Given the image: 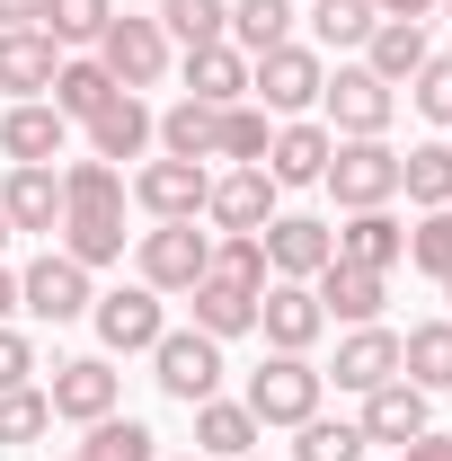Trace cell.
<instances>
[{
	"instance_id": "obj_19",
	"label": "cell",
	"mask_w": 452,
	"mask_h": 461,
	"mask_svg": "<svg viewBox=\"0 0 452 461\" xmlns=\"http://www.w3.org/2000/svg\"><path fill=\"white\" fill-rule=\"evenodd\" d=\"M311 293H320V311H329V320H346V329H373V320H382V302H391V276L329 258V267L311 276Z\"/></svg>"
},
{
	"instance_id": "obj_55",
	"label": "cell",
	"mask_w": 452,
	"mask_h": 461,
	"mask_svg": "<svg viewBox=\"0 0 452 461\" xmlns=\"http://www.w3.org/2000/svg\"><path fill=\"white\" fill-rule=\"evenodd\" d=\"M62 461H80V453H62Z\"/></svg>"
},
{
	"instance_id": "obj_27",
	"label": "cell",
	"mask_w": 452,
	"mask_h": 461,
	"mask_svg": "<svg viewBox=\"0 0 452 461\" xmlns=\"http://www.w3.org/2000/svg\"><path fill=\"white\" fill-rule=\"evenodd\" d=\"M0 213H9V230H45L54 240L62 230V169H9Z\"/></svg>"
},
{
	"instance_id": "obj_31",
	"label": "cell",
	"mask_w": 452,
	"mask_h": 461,
	"mask_svg": "<svg viewBox=\"0 0 452 461\" xmlns=\"http://www.w3.org/2000/svg\"><path fill=\"white\" fill-rule=\"evenodd\" d=\"M62 258H80L89 276L98 267H124V213H62Z\"/></svg>"
},
{
	"instance_id": "obj_52",
	"label": "cell",
	"mask_w": 452,
	"mask_h": 461,
	"mask_svg": "<svg viewBox=\"0 0 452 461\" xmlns=\"http://www.w3.org/2000/svg\"><path fill=\"white\" fill-rule=\"evenodd\" d=\"M169 461H204V453H169Z\"/></svg>"
},
{
	"instance_id": "obj_9",
	"label": "cell",
	"mask_w": 452,
	"mask_h": 461,
	"mask_svg": "<svg viewBox=\"0 0 452 461\" xmlns=\"http://www.w3.org/2000/svg\"><path fill=\"white\" fill-rule=\"evenodd\" d=\"M160 302H169V293H151L142 276H133V285H115V293H98V302H89L98 346H107V355H151L160 329H169V311H160Z\"/></svg>"
},
{
	"instance_id": "obj_50",
	"label": "cell",
	"mask_w": 452,
	"mask_h": 461,
	"mask_svg": "<svg viewBox=\"0 0 452 461\" xmlns=\"http://www.w3.org/2000/svg\"><path fill=\"white\" fill-rule=\"evenodd\" d=\"M9 240H18V230H9V213H0V249H9Z\"/></svg>"
},
{
	"instance_id": "obj_40",
	"label": "cell",
	"mask_w": 452,
	"mask_h": 461,
	"mask_svg": "<svg viewBox=\"0 0 452 461\" xmlns=\"http://www.w3.org/2000/svg\"><path fill=\"white\" fill-rule=\"evenodd\" d=\"M213 276H222V285L267 293V285H276V267H267V240H258V230H213Z\"/></svg>"
},
{
	"instance_id": "obj_16",
	"label": "cell",
	"mask_w": 452,
	"mask_h": 461,
	"mask_svg": "<svg viewBox=\"0 0 452 461\" xmlns=\"http://www.w3.org/2000/svg\"><path fill=\"white\" fill-rule=\"evenodd\" d=\"M80 133H89V160H115V169H124V160H142V151L160 142V115L142 107L133 89H115V98H107L98 115H89Z\"/></svg>"
},
{
	"instance_id": "obj_39",
	"label": "cell",
	"mask_w": 452,
	"mask_h": 461,
	"mask_svg": "<svg viewBox=\"0 0 452 461\" xmlns=\"http://www.w3.org/2000/svg\"><path fill=\"white\" fill-rule=\"evenodd\" d=\"M80 461H160V435H151L142 417H124V408H115V417H98V426H89Z\"/></svg>"
},
{
	"instance_id": "obj_33",
	"label": "cell",
	"mask_w": 452,
	"mask_h": 461,
	"mask_svg": "<svg viewBox=\"0 0 452 461\" xmlns=\"http://www.w3.org/2000/svg\"><path fill=\"white\" fill-rule=\"evenodd\" d=\"M151 18H160V36L186 45V54L195 45H231V0H160Z\"/></svg>"
},
{
	"instance_id": "obj_47",
	"label": "cell",
	"mask_w": 452,
	"mask_h": 461,
	"mask_svg": "<svg viewBox=\"0 0 452 461\" xmlns=\"http://www.w3.org/2000/svg\"><path fill=\"white\" fill-rule=\"evenodd\" d=\"M54 0H0V27H45Z\"/></svg>"
},
{
	"instance_id": "obj_22",
	"label": "cell",
	"mask_w": 452,
	"mask_h": 461,
	"mask_svg": "<svg viewBox=\"0 0 452 461\" xmlns=\"http://www.w3.org/2000/svg\"><path fill=\"white\" fill-rule=\"evenodd\" d=\"M338 258H346V267H373V276H391V267H408V222H399L391 204H373V213H346Z\"/></svg>"
},
{
	"instance_id": "obj_2",
	"label": "cell",
	"mask_w": 452,
	"mask_h": 461,
	"mask_svg": "<svg viewBox=\"0 0 452 461\" xmlns=\"http://www.w3.org/2000/svg\"><path fill=\"white\" fill-rule=\"evenodd\" d=\"M320 186L338 195V213H373V204H399V151L391 133H364V142H338Z\"/></svg>"
},
{
	"instance_id": "obj_42",
	"label": "cell",
	"mask_w": 452,
	"mask_h": 461,
	"mask_svg": "<svg viewBox=\"0 0 452 461\" xmlns=\"http://www.w3.org/2000/svg\"><path fill=\"white\" fill-rule=\"evenodd\" d=\"M408 267H417V276H435V285L452 276V204L408 222Z\"/></svg>"
},
{
	"instance_id": "obj_37",
	"label": "cell",
	"mask_w": 452,
	"mask_h": 461,
	"mask_svg": "<svg viewBox=\"0 0 452 461\" xmlns=\"http://www.w3.org/2000/svg\"><path fill=\"white\" fill-rule=\"evenodd\" d=\"M373 27H382L373 0H311V36H320V54H364Z\"/></svg>"
},
{
	"instance_id": "obj_35",
	"label": "cell",
	"mask_w": 452,
	"mask_h": 461,
	"mask_svg": "<svg viewBox=\"0 0 452 461\" xmlns=\"http://www.w3.org/2000/svg\"><path fill=\"white\" fill-rule=\"evenodd\" d=\"M213 133H222V107H204V98L160 107V151L169 160H213Z\"/></svg>"
},
{
	"instance_id": "obj_8",
	"label": "cell",
	"mask_w": 452,
	"mask_h": 461,
	"mask_svg": "<svg viewBox=\"0 0 452 461\" xmlns=\"http://www.w3.org/2000/svg\"><path fill=\"white\" fill-rule=\"evenodd\" d=\"M133 186V204L151 213V222H204V195H213V160H142V169L124 177Z\"/></svg>"
},
{
	"instance_id": "obj_29",
	"label": "cell",
	"mask_w": 452,
	"mask_h": 461,
	"mask_svg": "<svg viewBox=\"0 0 452 461\" xmlns=\"http://www.w3.org/2000/svg\"><path fill=\"white\" fill-rule=\"evenodd\" d=\"M124 169L115 160H62V213H124Z\"/></svg>"
},
{
	"instance_id": "obj_28",
	"label": "cell",
	"mask_w": 452,
	"mask_h": 461,
	"mask_svg": "<svg viewBox=\"0 0 452 461\" xmlns=\"http://www.w3.org/2000/svg\"><path fill=\"white\" fill-rule=\"evenodd\" d=\"M399 382H417L426 400L452 391V320H417V329L399 338Z\"/></svg>"
},
{
	"instance_id": "obj_10",
	"label": "cell",
	"mask_w": 452,
	"mask_h": 461,
	"mask_svg": "<svg viewBox=\"0 0 452 461\" xmlns=\"http://www.w3.org/2000/svg\"><path fill=\"white\" fill-rule=\"evenodd\" d=\"M89 267L80 258H62V249H45L27 276H18V311L27 320H45V329H71V320H89Z\"/></svg>"
},
{
	"instance_id": "obj_1",
	"label": "cell",
	"mask_w": 452,
	"mask_h": 461,
	"mask_svg": "<svg viewBox=\"0 0 452 461\" xmlns=\"http://www.w3.org/2000/svg\"><path fill=\"white\" fill-rule=\"evenodd\" d=\"M320 400H329L320 364H311V355H276V346H267V364H258L249 391H240V408H249L258 426H302V417H320Z\"/></svg>"
},
{
	"instance_id": "obj_25",
	"label": "cell",
	"mask_w": 452,
	"mask_h": 461,
	"mask_svg": "<svg viewBox=\"0 0 452 461\" xmlns=\"http://www.w3.org/2000/svg\"><path fill=\"white\" fill-rule=\"evenodd\" d=\"M426 54H435V45H426V18H382V27L364 36V71H373V80H391V89H408Z\"/></svg>"
},
{
	"instance_id": "obj_45",
	"label": "cell",
	"mask_w": 452,
	"mask_h": 461,
	"mask_svg": "<svg viewBox=\"0 0 452 461\" xmlns=\"http://www.w3.org/2000/svg\"><path fill=\"white\" fill-rule=\"evenodd\" d=\"M27 382H36V338L0 320V391H27Z\"/></svg>"
},
{
	"instance_id": "obj_49",
	"label": "cell",
	"mask_w": 452,
	"mask_h": 461,
	"mask_svg": "<svg viewBox=\"0 0 452 461\" xmlns=\"http://www.w3.org/2000/svg\"><path fill=\"white\" fill-rule=\"evenodd\" d=\"M9 311H18V276L0 267V320H9Z\"/></svg>"
},
{
	"instance_id": "obj_20",
	"label": "cell",
	"mask_w": 452,
	"mask_h": 461,
	"mask_svg": "<svg viewBox=\"0 0 452 461\" xmlns=\"http://www.w3.org/2000/svg\"><path fill=\"white\" fill-rule=\"evenodd\" d=\"M364 444H417L426 426H435V400L417 391V382H382V391H364Z\"/></svg>"
},
{
	"instance_id": "obj_30",
	"label": "cell",
	"mask_w": 452,
	"mask_h": 461,
	"mask_svg": "<svg viewBox=\"0 0 452 461\" xmlns=\"http://www.w3.org/2000/svg\"><path fill=\"white\" fill-rule=\"evenodd\" d=\"M399 195H408L417 213H444V204H452V142H417V151H399Z\"/></svg>"
},
{
	"instance_id": "obj_44",
	"label": "cell",
	"mask_w": 452,
	"mask_h": 461,
	"mask_svg": "<svg viewBox=\"0 0 452 461\" xmlns=\"http://www.w3.org/2000/svg\"><path fill=\"white\" fill-rule=\"evenodd\" d=\"M408 98H417V115H426V124H444V133H452V54H426V62H417Z\"/></svg>"
},
{
	"instance_id": "obj_21",
	"label": "cell",
	"mask_w": 452,
	"mask_h": 461,
	"mask_svg": "<svg viewBox=\"0 0 452 461\" xmlns=\"http://www.w3.org/2000/svg\"><path fill=\"white\" fill-rule=\"evenodd\" d=\"M54 71H62V45L45 27H0V89L9 98H45Z\"/></svg>"
},
{
	"instance_id": "obj_51",
	"label": "cell",
	"mask_w": 452,
	"mask_h": 461,
	"mask_svg": "<svg viewBox=\"0 0 452 461\" xmlns=\"http://www.w3.org/2000/svg\"><path fill=\"white\" fill-rule=\"evenodd\" d=\"M444 320H452V276H444Z\"/></svg>"
},
{
	"instance_id": "obj_54",
	"label": "cell",
	"mask_w": 452,
	"mask_h": 461,
	"mask_svg": "<svg viewBox=\"0 0 452 461\" xmlns=\"http://www.w3.org/2000/svg\"><path fill=\"white\" fill-rule=\"evenodd\" d=\"M444 18H452V0H444Z\"/></svg>"
},
{
	"instance_id": "obj_18",
	"label": "cell",
	"mask_w": 452,
	"mask_h": 461,
	"mask_svg": "<svg viewBox=\"0 0 452 461\" xmlns=\"http://www.w3.org/2000/svg\"><path fill=\"white\" fill-rule=\"evenodd\" d=\"M276 177L267 169H213V195H204V222L213 230H267L276 222Z\"/></svg>"
},
{
	"instance_id": "obj_53",
	"label": "cell",
	"mask_w": 452,
	"mask_h": 461,
	"mask_svg": "<svg viewBox=\"0 0 452 461\" xmlns=\"http://www.w3.org/2000/svg\"><path fill=\"white\" fill-rule=\"evenodd\" d=\"M249 461H276V453H249Z\"/></svg>"
},
{
	"instance_id": "obj_17",
	"label": "cell",
	"mask_w": 452,
	"mask_h": 461,
	"mask_svg": "<svg viewBox=\"0 0 452 461\" xmlns=\"http://www.w3.org/2000/svg\"><path fill=\"white\" fill-rule=\"evenodd\" d=\"M329 151H338V133L320 124V115H284L276 142H267V160L258 169L276 177V186H320V169H329Z\"/></svg>"
},
{
	"instance_id": "obj_5",
	"label": "cell",
	"mask_w": 452,
	"mask_h": 461,
	"mask_svg": "<svg viewBox=\"0 0 452 461\" xmlns=\"http://www.w3.org/2000/svg\"><path fill=\"white\" fill-rule=\"evenodd\" d=\"M222 338H204V329H160V346H151V382H160V400L195 408L222 391Z\"/></svg>"
},
{
	"instance_id": "obj_3",
	"label": "cell",
	"mask_w": 452,
	"mask_h": 461,
	"mask_svg": "<svg viewBox=\"0 0 452 461\" xmlns=\"http://www.w3.org/2000/svg\"><path fill=\"white\" fill-rule=\"evenodd\" d=\"M320 89H329V54H320V45H276V54L249 62V98L276 115V124L284 115H311Z\"/></svg>"
},
{
	"instance_id": "obj_41",
	"label": "cell",
	"mask_w": 452,
	"mask_h": 461,
	"mask_svg": "<svg viewBox=\"0 0 452 461\" xmlns=\"http://www.w3.org/2000/svg\"><path fill=\"white\" fill-rule=\"evenodd\" d=\"M107 18H115V0H54V9H45V36H54L62 54H80V45L107 36Z\"/></svg>"
},
{
	"instance_id": "obj_46",
	"label": "cell",
	"mask_w": 452,
	"mask_h": 461,
	"mask_svg": "<svg viewBox=\"0 0 452 461\" xmlns=\"http://www.w3.org/2000/svg\"><path fill=\"white\" fill-rule=\"evenodd\" d=\"M399 461H452V435H435V426H426L417 444H399Z\"/></svg>"
},
{
	"instance_id": "obj_24",
	"label": "cell",
	"mask_w": 452,
	"mask_h": 461,
	"mask_svg": "<svg viewBox=\"0 0 452 461\" xmlns=\"http://www.w3.org/2000/svg\"><path fill=\"white\" fill-rule=\"evenodd\" d=\"M186 311H195L186 329H204V338H222V346L258 329V293H249V285H222V276H204V285H186Z\"/></svg>"
},
{
	"instance_id": "obj_6",
	"label": "cell",
	"mask_w": 452,
	"mask_h": 461,
	"mask_svg": "<svg viewBox=\"0 0 452 461\" xmlns=\"http://www.w3.org/2000/svg\"><path fill=\"white\" fill-rule=\"evenodd\" d=\"M391 115H399V89H391V80H373L364 62H338V71H329V89H320V124H329L338 142L391 133Z\"/></svg>"
},
{
	"instance_id": "obj_38",
	"label": "cell",
	"mask_w": 452,
	"mask_h": 461,
	"mask_svg": "<svg viewBox=\"0 0 452 461\" xmlns=\"http://www.w3.org/2000/svg\"><path fill=\"white\" fill-rule=\"evenodd\" d=\"M284 461H364V426L355 417H302Z\"/></svg>"
},
{
	"instance_id": "obj_26",
	"label": "cell",
	"mask_w": 452,
	"mask_h": 461,
	"mask_svg": "<svg viewBox=\"0 0 452 461\" xmlns=\"http://www.w3.org/2000/svg\"><path fill=\"white\" fill-rule=\"evenodd\" d=\"M258 435H267V426H258L240 400H222V391L195 400V453H204V461H249V453H258Z\"/></svg>"
},
{
	"instance_id": "obj_48",
	"label": "cell",
	"mask_w": 452,
	"mask_h": 461,
	"mask_svg": "<svg viewBox=\"0 0 452 461\" xmlns=\"http://www.w3.org/2000/svg\"><path fill=\"white\" fill-rule=\"evenodd\" d=\"M373 9H382V18H435L444 0H373Z\"/></svg>"
},
{
	"instance_id": "obj_13",
	"label": "cell",
	"mask_w": 452,
	"mask_h": 461,
	"mask_svg": "<svg viewBox=\"0 0 452 461\" xmlns=\"http://www.w3.org/2000/svg\"><path fill=\"white\" fill-rule=\"evenodd\" d=\"M258 338L276 346V355H311V346L329 338L320 293H311V285H284V276H276V285L258 293Z\"/></svg>"
},
{
	"instance_id": "obj_23",
	"label": "cell",
	"mask_w": 452,
	"mask_h": 461,
	"mask_svg": "<svg viewBox=\"0 0 452 461\" xmlns=\"http://www.w3.org/2000/svg\"><path fill=\"white\" fill-rule=\"evenodd\" d=\"M177 80H186V98H204V107H240V98H249V54H240V45H195V54L177 62Z\"/></svg>"
},
{
	"instance_id": "obj_36",
	"label": "cell",
	"mask_w": 452,
	"mask_h": 461,
	"mask_svg": "<svg viewBox=\"0 0 452 461\" xmlns=\"http://www.w3.org/2000/svg\"><path fill=\"white\" fill-rule=\"evenodd\" d=\"M45 98H54L71 124H89V115L115 98V80L98 71V54H62V71H54V89H45Z\"/></svg>"
},
{
	"instance_id": "obj_12",
	"label": "cell",
	"mask_w": 452,
	"mask_h": 461,
	"mask_svg": "<svg viewBox=\"0 0 452 461\" xmlns=\"http://www.w3.org/2000/svg\"><path fill=\"white\" fill-rule=\"evenodd\" d=\"M62 151H71V115L54 98H18V107L0 115V160L9 169H54Z\"/></svg>"
},
{
	"instance_id": "obj_43",
	"label": "cell",
	"mask_w": 452,
	"mask_h": 461,
	"mask_svg": "<svg viewBox=\"0 0 452 461\" xmlns=\"http://www.w3.org/2000/svg\"><path fill=\"white\" fill-rule=\"evenodd\" d=\"M45 426H54V400H45L36 382H27V391H0V444H36Z\"/></svg>"
},
{
	"instance_id": "obj_7",
	"label": "cell",
	"mask_w": 452,
	"mask_h": 461,
	"mask_svg": "<svg viewBox=\"0 0 452 461\" xmlns=\"http://www.w3.org/2000/svg\"><path fill=\"white\" fill-rule=\"evenodd\" d=\"M133 267H142V285L151 293H186L213 276V230L195 222H151L142 240H133Z\"/></svg>"
},
{
	"instance_id": "obj_4",
	"label": "cell",
	"mask_w": 452,
	"mask_h": 461,
	"mask_svg": "<svg viewBox=\"0 0 452 461\" xmlns=\"http://www.w3.org/2000/svg\"><path fill=\"white\" fill-rule=\"evenodd\" d=\"M89 54H98V71H107L115 89H133V98H142V89H160V80H169V36H160V18H133V9H124V18H107V36H98V45H89Z\"/></svg>"
},
{
	"instance_id": "obj_14",
	"label": "cell",
	"mask_w": 452,
	"mask_h": 461,
	"mask_svg": "<svg viewBox=\"0 0 452 461\" xmlns=\"http://www.w3.org/2000/svg\"><path fill=\"white\" fill-rule=\"evenodd\" d=\"M258 240H267V267H276L284 285H311L338 258V222H320V213H276Z\"/></svg>"
},
{
	"instance_id": "obj_34",
	"label": "cell",
	"mask_w": 452,
	"mask_h": 461,
	"mask_svg": "<svg viewBox=\"0 0 452 461\" xmlns=\"http://www.w3.org/2000/svg\"><path fill=\"white\" fill-rule=\"evenodd\" d=\"M267 142H276V115L258 107V98L222 107V133H213V160H231V169H258V160H267Z\"/></svg>"
},
{
	"instance_id": "obj_32",
	"label": "cell",
	"mask_w": 452,
	"mask_h": 461,
	"mask_svg": "<svg viewBox=\"0 0 452 461\" xmlns=\"http://www.w3.org/2000/svg\"><path fill=\"white\" fill-rule=\"evenodd\" d=\"M293 0H231V45L258 62V54H276V45H293Z\"/></svg>"
},
{
	"instance_id": "obj_15",
	"label": "cell",
	"mask_w": 452,
	"mask_h": 461,
	"mask_svg": "<svg viewBox=\"0 0 452 461\" xmlns=\"http://www.w3.org/2000/svg\"><path fill=\"white\" fill-rule=\"evenodd\" d=\"M320 382H338V391H382V382H399V329H346L338 338V364H320Z\"/></svg>"
},
{
	"instance_id": "obj_11",
	"label": "cell",
	"mask_w": 452,
	"mask_h": 461,
	"mask_svg": "<svg viewBox=\"0 0 452 461\" xmlns=\"http://www.w3.org/2000/svg\"><path fill=\"white\" fill-rule=\"evenodd\" d=\"M45 400H54V417H71V426H98V417L124 408V373H115L107 355H71V364H54Z\"/></svg>"
}]
</instances>
